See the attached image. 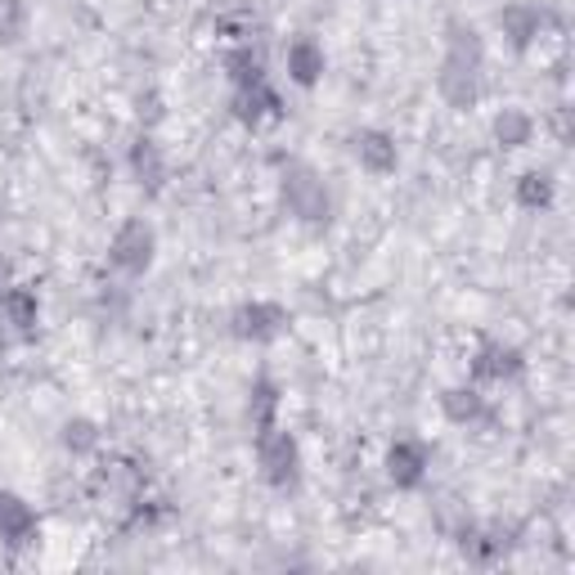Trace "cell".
I'll list each match as a JSON object with an SVG mask.
<instances>
[{
	"label": "cell",
	"mask_w": 575,
	"mask_h": 575,
	"mask_svg": "<svg viewBox=\"0 0 575 575\" xmlns=\"http://www.w3.org/2000/svg\"><path fill=\"white\" fill-rule=\"evenodd\" d=\"M154 252H158V234H154L149 221H139V216L122 221L117 234L109 238V261L117 270H126V274H144L154 266Z\"/></svg>",
	"instance_id": "1"
},
{
	"label": "cell",
	"mask_w": 575,
	"mask_h": 575,
	"mask_svg": "<svg viewBox=\"0 0 575 575\" xmlns=\"http://www.w3.org/2000/svg\"><path fill=\"white\" fill-rule=\"evenodd\" d=\"M257 463H261V472H266V482L288 486V482H297L302 450H297V441L288 437V431L266 427V431H261V441H257Z\"/></svg>",
	"instance_id": "2"
},
{
	"label": "cell",
	"mask_w": 575,
	"mask_h": 575,
	"mask_svg": "<svg viewBox=\"0 0 575 575\" xmlns=\"http://www.w3.org/2000/svg\"><path fill=\"white\" fill-rule=\"evenodd\" d=\"M283 68H288V81L311 90L319 86L324 68H328V55H324V45L315 36H297V41H288V50H283Z\"/></svg>",
	"instance_id": "3"
},
{
	"label": "cell",
	"mask_w": 575,
	"mask_h": 575,
	"mask_svg": "<svg viewBox=\"0 0 575 575\" xmlns=\"http://www.w3.org/2000/svg\"><path fill=\"white\" fill-rule=\"evenodd\" d=\"M234 319H238V338H248V342H274L288 332V311L279 302H252Z\"/></svg>",
	"instance_id": "4"
},
{
	"label": "cell",
	"mask_w": 575,
	"mask_h": 575,
	"mask_svg": "<svg viewBox=\"0 0 575 575\" xmlns=\"http://www.w3.org/2000/svg\"><path fill=\"white\" fill-rule=\"evenodd\" d=\"M356 158H360V167H364L369 176H392V171L401 167V149H396V135L377 131V126L360 131V135H356Z\"/></svg>",
	"instance_id": "5"
},
{
	"label": "cell",
	"mask_w": 575,
	"mask_h": 575,
	"mask_svg": "<svg viewBox=\"0 0 575 575\" xmlns=\"http://www.w3.org/2000/svg\"><path fill=\"white\" fill-rule=\"evenodd\" d=\"M427 463H431V454H427V446L422 441H396L392 450H387V476L401 486V491H414V486H422V476H427Z\"/></svg>",
	"instance_id": "6"
},
{
	"label": "cell",
	"mask_w": 575,
	"mask_h": 575,
	"mask_svg": "<svg viewBox=\"0 0 575 575\" xmlns=\"http://www.w3.org/2000/svg\"><path fill=\"white\" fill-rule=\"evenodd\" d=\"M499 27H504V36L512 45H521V50H526V45H535L544 36V10L531 5V0H517V5H508L499 14Z\"/></svg>",
	"instance_id": "7"
},
{
	"label": "cell",
	"mask_w": 575,
	"mask_h": 575,
	"mask_svg": "<svg viewBox=\"0 0 575 575\" xmlns=\"http://www.w3.org/2000/svg\"><path fill=\"white\" fill-rule=\"evenodd\" d=\"M36 535V512L27 499H19L14 491H0V540H32Z\"/></svg>",
	"instance_id": "8"
},
{
	"label": "cell",
	"mask_w": 575,
	"mask_h": 575,
	"mask_svg": "<svg viewBox=\"0 0 575 575\" xmlns=\"http://www.w3.org/2000/svg\"><path fill=\"white\" fill-rule=\"evenodd\" d=\"M491 131H495V144H504V149H526V144L535 139V117L521 104H508V109L495 113Z\"/></svg>",
	"instance_id": "9"
},
{
	"label": "cell",
	"mask_w": 575,
	"mask_h": 575,
	"mask_svg": "<svg viewBox=\"0 0 575 575\" xmlns=\"http://www.w3.org/2000/svg\"><path fill=\"white\" fill-rule=\"evenodd\" d=\"M437 86H441V94H446L454 109L476 104V64H467V59H446Z\"/></svg>",
	"instance_id": "10"
},
{
	"label": "cell",
	"mask_w": 575,
	"mask_h": 575,
	"mask_svg": "<svg viewBox=\"0 0 575 575\" xmlns=\"http://www.w3.org/2000/svg\"><path fill=\"white\" fill-rule=\"evenodd\" d=\"M472 373L476 377H491V382H504V377H517L521 373V351H512V347H486L482 356L472 360Z\"/></svg>",
	"instance_id": "11"
},
{
	"label": "cell",
	"mask_w": 575,
	"mask_h": 575,
	"mask_svg": "<svg viewBox=\"0 0 575 575\" xmlns=\"http://www.w3.org/2000/svg\"><path fill=\"white\" fill-rule=\"evenodd\" d=\"M288 199H293V212L315 221L319 212H328V194H324V184L311 176V171H297V180L288 184Z\"/></svg>",
	"instance_id": "12"
},
{
	"label": "cell",
	"mask_w": 575,
	"mask_h": 575,
	"mask_svg": "<svg viewBox=\"0 0 575 575\" xmlns=\"http://www.w3.org/2000/svg\"><path fill=\"white\" fill-rule=\"evenodd\" d=\"M441 409H446V418L454 422V427H467V422H476L486 414V396L476 392V387H450L446 396H441Z\"/></svg>",
	"instance_id": "13"
},
{
	"label": "cell",
	"mask_w": 575,
	"mask_h": 575,
	"mask_svg": "<svg viewBox=\"0 0 575 575\" xmlns=\"http://www.w3.org/2000/svg\"><path fill=\"white\" fill-rule=\"evenodd\" d=\"M553 176L549 171H526L521 180H517V203L526 207V212H544V207H553Z\"/></svg>",
	"instance_id": "14"
},
{
	"label": "cell",
	"mask_w": 575,
	"mask_h": 575,
	"mask_svg": "<svg viewBox=\"0 0 575 575\" xmlns=\"http://www.w3.org/2000/svg\"><path fill=\"white\" fill-rule=\"evenodd\" d=\"M131 167H135V176H139L144 184H162V180H167V158H162V149H158L154 139H139V144H135Z\"/></svg>",
	"instance_id": "15"
},
{
	"label": "cell",
	"mask_w": 575,
	"mask_h": 575,
	"mask_svg": "<svg viewBox=\"0 0 575 575\" xmlns=\"http://www.w3.org/2000/svg\"><path fill=\"white\" fill-rule=\"evenodd\" d=\"M59 441L68 454H94L100 450V427H94L90 418H68L64 431H59Z\"/></svg>",
	"instance_id": "16"
},
{
	"label": "cell",
	"mask_w": 575,
	"mask_h": 575,
	"mask_svg": "<svg viewBox=\"0 0 575 575\" xmlns=\"http://www.w3.org/2000/svg\"><path fill=\"white\" fill-rule=\"evenodd\" d=\"M10 311V319L19 324V328H27V324H36V297L32 293H19V288H10L5 293V302H0Z\"/></svg>",
	"instance_id": "17"
}]
</instances>
